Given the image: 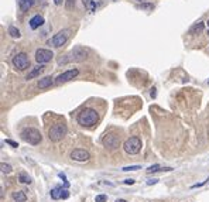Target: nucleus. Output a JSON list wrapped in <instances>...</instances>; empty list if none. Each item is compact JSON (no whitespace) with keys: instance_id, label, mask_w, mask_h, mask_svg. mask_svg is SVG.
I'll use <instances>...</instances> for the list:
<instances>
[{"instance_id":"nucleus-7","label":"nucleus","mask_w":209,"mask_h":202,"mask_svg":"<svg viewBox=\"0 0 209 202\" xmlns=\"http://www.w3.org/2000/svg\"><path fill=\"white\" fill-rule=\"evenodd\" d=\"M13 65H14L16 69L19 71H26L30 67V59H28V55L26 52H19L13 57Z\"/></svg>"},{"instance_id":"nucleus-8","label":"nucleus","mask_w":209,"mask_h":202,"mask_svg":"<svg viewBox=\"0 0 209 202\" xmlns=\"http://www.w3.org/2000/svg\"><path fill=\"white\" fill-rule=\"evenodd\" d=\"M54 58V52L49 51V49H45V48H38L37 51H35V61L38 62V64H47V62H49L51 59Z\"/></svg>"},{"instance_id":"nucleus-27","label":"nucleus","mask_w":209,"mask_h":202,"mask_svg":"<svg viewBox=\"0 0 209 202\" xmlns=\"http://www.w3.org/2000/svg\"><path fill=\"white\" fill-rule=\"evenodd\" d=\"M6 143H7V144H10L12 147H19V144L16 143V141H13V140H6Z\"/></svg>"},{"instance_id":"nucleus-11","label":"nucleus","mask_w":209,"mask_h":202,"mask_svg":"<svg viewBox=\"0 0 209 202\" xmlns=\"http://www.w3.org/2000/svg\"><path fill=\"white\" fill-rule=\"evenodd\" d=\"M71 158L74 161H79V162H83V161H88L91 158V154L88 153L86 150H82V148H77L71 153Z\"/></svg>"},{"instance_id":"nucleus-24","label":"nucleus","mask_w":209,"mask_h":202,"mask_svg":"<svg viewBox=\"0 0 209 202\" xmlns=\"http://www.w3.org/2000/svg\"><path fill=\"white\" fill-rule=\"evenodd\" d=\"M137 170H142L140 165H130V167H123V171H137Z\"/></svg>"},{"instance_id":"nucleus-4","label":"nucleus","mask_w":209,"mask_h":202,"mask_svg":"<svg viewBox=\"0 0 209 202\" xmlns=\"http://www.w3.org/2000/svg\"><path fill=\"white\" fill-rule=\"evenodd\" d=\"M123 148H124V151H126L127 154H130V156L138 154V153H140V150H142V140H140L137 136L129 137L123 143Z\"/></svg>"},{"instance_id":"nucleus-14","label":"nucleus","mask_w":209,"mask_h":202,"mask_svg":"<svg viewBox=\"0 0 209 202\" xmlns=\"http://www.w3.org/2000/svg\"><path fill=\"white\" fill-rule=\"evenodd\" d=\"M44 68H45V67H44L43 64H40L38 67L33 68V69H31L30 72H28V75H27V78H26V79H28V81H30V79H34V78H35V77H38V75H40V73L43 72V71H44Z\"/></svg>"},{"instance_id":"nucleus-12","label":"nucleus","mask_w":209,"mask_h":202,"mask_svg":"<svg viewBox=\"0 0 209 202\" xmlns=\"http://www.w3.org/2000/svg\"><path fill=\"white\" fill-rule=\"evenodd\" d=\"M68 196H69V194H68L67 190H62L61 187H57L54 188V190H51V198L52 199H67Z\"/></svg>"},{"instance_id":"nucleus-23","label":"nucleus","mask_w":209,"mask_h":202,"mask_svg":"<svg viewBox=\"0 0 209 202\" xmlns=\"http://www.w3.org/2000/svg\"><path fill=\"white\" fill-rule=\"evenodd\" d=\"M138 9H144V10H153L154 9V4L151 3H142V4H138Z\"/></svg>"},{"instance_id":"nucleus-26","label":"nucleus","mask_w":209,"mask_h":202,"mask_svg":"<svg viewBox=\"0 0 209 202\" xmlns=\"http://www.w3.org/2000/svg\"><path fill=\"white\" fill-rule=\"evenodd\" d=\"M65 6H67V9H72V7L75 6V0H67V2H65Z\"/></svg>"},{"instance_id":"nucleus-28","label":"nucleus","mask_w":209,"mask_h":202,"mask_svg":"<svg viewBox=\"0 0 209 202\" xmlns=\"http://www.w3.org/2000/svg\"><path fill=\"white\" fill-rule=\"evenodd\" d=\"M124 184H126V185H133V184H134V180H132V178H130V180H124Z\"/></svg>"},{"instance_id":"nucleus-6","label":"nucleus","mask_w":209,"mask_h":202,"mask_svg":"<svg viewBox=\"0 0 209 202\" xmlns=\"http://www.w3.org/2000/svg\"><path fill=\"white\" fill-rule=\"evenodd\" d=\"M69 34H71V30H69V28H64V30L58 31L55 35L52 37L51 40H48V43H47V44H48V45L55 47V48H59V47H62L68 41Z\"/></svg>"},{"instance_id":"nucleus-1","label":"nucleus","mask_w":209,"mask_h":202,"mask_svg":"<svg viewBox=\"0 0 209 202\" xmlns=\"http://www.w3.org/2000/svg\"><path fill=\"white\" fill-rule=\"evenodd\" d=\"M98 120H99L98 112L95 109H91V107L81 110L77 117L78 124H81L82 127H92V126H95L98 123Z\"/></svg>"},{"instance_id":"nucleus-19","label":"nucleus","mask_w":209,"mask_h":202,"mask_svg":"<svg viewBox=\"0 0 209 202\" xmlns=\"http://www.w3.org/2000/svg\"><path fill=\"white\" fill-rule=\"evenodd\" d=\"M203 27H205V24H203L202 21H199V23H197L194 27L191 28L189 33L191 34H199V33H202V31H203Z\"/></svg>"},{"instance_id":"nucleus-34","label":"nucleus","mask_w":209,"mask_h":202,"mask_svg":"<svg viewBox=\"0 0 209 202\" xmlns=\"http://www.w3.org/2000/svg\"><path fill=\"white\" fill-rule=\"evenodd\" d=\"M206 24H208V27H209V20H208V21H206Z\"/></svg>"},{"instance_id":"nucleus-13","label":"nucleus","mask_w":209,"mask_h":202,"mask_svg":"<svg viewBox=\"0 0 209 202\" xmlns=\"http://www.w3.org/2000/svg\"><path fill=\"white\" fill-rule=\"evenodd\" d=\"M43 24H44V17H43V16H40V14H35L30 20V27L33 28V30H37V28H40Z\"/></svg>"},{"instance_id":"nucleus-35","label":"nucleus","mask_w":209,"mask_h":202,"mask_svg":"<svg viewBox=\"0 0 209 202\" xmlns=\"http://www.w3.org/2000/svg\"><path fill=\"white\" fill-rule=\"evenodd\" d=\"M208 35H209V31H208Z\"/></svg>"},{"instance_id":"nucleus-2","label":"nucleus","mask_w":209,"mask_h":202,"mask_svg":"<svg viewBox=\"0 0 209 202\" xmlns=\"http://www.w3.org/2000/svg\"><path fill=\"white\" fill-rule=\"evenodd\" d=\"M86 57H88V51L82 47H75L74 49L68 52L67 55H64L61 59L58 61V65H67L71 64V62H81L85 61Z\"/></svg>"},{"instance_id":"nucleus-33","label":"nucleus","mask_w":209,"mask_h":202,"mask_svg":"<svg viewBox=\"0 0 209 202\" xmlns=\"http://www.w3.org/2000/svg\"><path fill=\"white\" fill-rule=\"evenodd\" d=\"M116 202H126V201H124V199H117Z\"/></svg>"},{"instance_id":"nucleus-29","label":"nucleus","mask_w":209,"mask_h":202,"mask_svg":"<svg viewBox=\"0 0 209 202\" xmlns=\"http://www.w3.org/2000/svg\"><path fill=\"white\" fill-rule=\"evenodd\" d=\"M62 2H64V0H54V3H55L57 6H59V4H62Z\"/></svg>"},{"instance_id":"nucleus-21","label":"nucleus","mask_w":209,"mask_h":202,"mask_svg":"<svg viewBox=\"0 0 209 202\" xmlns=\"http://www.w3.org/2000/svg\"><path fill=\"white\" fill-rule=\"evenodd\" d=\"M9 34H10V37H13V38H19L20 37V31L17 30L16 27H9Z\"/></svg>"},{"instance_id":"nucleus-9","label":"nucleus","mask_w":209,"mask_h":202,"mask_svg":"<svg viewBox=\"0 0 209 202\" xmlns=\"http://www.w3.org/2000/svg\"><path fill=\"white\" fill-rule=\"evenodd\" d=\"M79 75V69L78 68H74V69H68V71H65V72H62V73H59L58 77L55 78V83H65V82H68V81H71V79H74L75 77H78Z\"/></svg>"},{"instance_id":"nucleus-32","label":"nucleus","mask_w":209,"mask_h":202,"mask_svg":"<svg viewBox=\"0 0 209 202\" xmlns=\"http://www.w3.org/2000/svg\"><path fill=\"white\" fill-rule=\"evenodd\" d=\"M136 2H138V3H144L146 0H136Z\"/></svg>"},{"instance_id":"nucleus-25","label":"nucleus","mask_w":209,"mask_h":202,"mask_svg":"<svg viewBox=\"0 0 209 202\" xmlns=\"http://www.w3.org/2000/svg\"><path fill=\"white\" fill-rule=\"evenodd\" d=\"M95 201L96 202H106V201H108V196L103 195V194H102V195H96Z\"/></svg>"},{"instance_id":"nucleus-30","label":"nucleus","mask_w":209,"mask_h":202,"mask_svg":"<svg viewBox=\"0 0 209 202\" xmlns=\"http://www.w3.org/2000/svg\"><path fill=\"white\" fill-rule=\"evenodd\" d=\"M157 181H158V180H150V181H147V184H148V185H151V184H156Z\"/></svg>"},{"instance_id":"nucleus-22","label":"nucleus","mask_w":209,"mask_h":202,"mask_svg":"<svg viewBox=\"0 0 209 202\" xmlns=\"http://www.w3.org/2000/svg\"><path fill=\"white\" fill-rule=\"evenodd\" d=\"M0 168H2V172H3V174H10V172L13 171L12 165L4 164V162H2V165H0Z\"/></svg>"},{"instance_id":"nucleus-36","label":"nucleus","mask_w":209,"mask_h":202,"mask_svg":"<svg viewBox=\"0 0 209 202\" xmlns=\"http://www.w3.org/2000/svg\"><path fill=\"white\" fill-rule=\"evenodd\" d=\"M208 85H209V81H208Z\"/></svg>"},{"instance_id":"nucleus-20","label":"nucleus","mask_w":209,"mask_h":202,"mask_svg":"<svg viewBox=\"0 0 209 202\" xmlns=\"http://www.w3.org/2000/svg\"><path fill=\"white\" fill-rule=\"evenodd\" d=\"M19 181L21 184H31V178L28 177L26 172H20V174H19Z\"/></svg>"},{"instance_id":"nucleus-10","label":"nucleus","mask_w":209,"mask_h":202,"mask_svg":"<svg viewBox=\"0 0 209 202\" xmlns=\"http://www.w3.org/2000/svg\"><path fill=\"white\" fill-rule=\"evenodd\" d=\"M102 144H103L106 148H112V150H114V148L119 147L120 139H119V136H116V134H106L103 139H102Z\"/></svg>"},{"instance_id":"nucleus-31","label":"nucleus","mask_w":209,"mask_h":202,"mask_svg":"<svg viewBox=\"0 0 209 202\" xmlns=\"http://www.w3.org/2000/svg\"><path fill=\"white\" fill-rule=\"evenodd\" d=\"M151 98H156V89H151Z\"/></svg>"},{"instance_id":"nucleus-18","label":"nucleus","mask_w":209,"mask_h":202,"mask_svg":"<svg viewBox=\"0 0 209 202\" xmlns=\"http://www.w3.org/2000/svg\"><path fill=\"white\" fill-rule=\"evenodd\" d=\"M34 3H35V0H19V6L23 12H27Z\"/></svg>"},{"instance_id":"nucleus-3","label":"nucleus","mask_w":209,"mask_h":202,"mask_svg":"<svg viewBox=\"0 0 209 202\" xmlns=\"http://www.w3.org/2000/svg\"><path fill=\"white\" fill-rule=\"evenodd\" d=\"M21 139L28 144H33V146H37L41 143L43 140V136H41L40 130L34 127H26L21 132Z\"/></svg>"},{"instance_id":"nucleus-16","label":"nucleus","mask_w":209,"mask_h":202,"mask_svg":"<svg viewBox=\"0 0 209 202\" xmlns=\"http://www.w3.org/2000/svg\"><path fill=\"white\" fill-rule=\"evenodd\" d=\"M52 83H54V78L45 77V78H43V79L38 81V88H40V89H47V88H49Z\"/></svg>"},{"instance_id":"nucleus-5","label":"nucleus","mask_w":209,"mask_h":202,"mask_svg":"<svg viewBox=\"0 0 209 202\" xmlns=\"http://www.w3.org/2000/svg\"><path fill=\"white\" fill-rule=\"evenodd\" d=\"M67 134V126L64 123H57L48 130V139L51 141H61Z\"/></svg>"},{"instance_id":"nucleus-17","label":"nucleus","mask_w":209,"mask_h":202,"mask_svg":"<svg viewBox=\"0 0 209 202\" xmlns=\"http://www.w3.org/2000/svg\"><path fill=\"white\" fill-rule=\"evenodd\" d=\"M12 198L14 199L16 202H26L27 201V195H26L24 191H14L12 194Z\"/></svg>"},{"instance_id":"nucleus-15","label":"nucleus","mask_w":209,"mask_h":202,"mask_svg":"<svg viewBox=\"0 0 209 202\" xmlns=\"http://www.w3.org/2000/svg\"><path fill=\"white\" fill-rule=\"evenodd\" d=\"M158 171H172L171 167H161L160 164H154L151 165V167H148L147 168V174H153V172H158Z\"/></svg>"}]
</instances>
